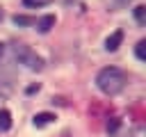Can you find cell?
I'll return each instance as SVG.
<instances>
[{
  "label": "cell",
  "instance_id": "6da1fadb",
  "mask_svg": "<svg viewBox=\"0 0 146 137\" xmlns=\"http://www.w3.org/2000/svg\"><path fill=\"white\" fill-rule=\"evenodd\" d=\"M125 82H128V75H125V71H121L119 66H105V68H100L98 75H96V87H98L105 96H116L119 91H123Z\"/></svg>",
  "mask_w": 146,
  "mask_h": 137
},
{
  "label": "cell",
  "instance_id": "7a4b0ae2",
  "mask_svg": "<svg viewBox=\"0 0 146 137\" xmlns=\"http://www.w3.org/2000/svg\"><path fill=\"white\" fill-rule=\"evenodd\" d=\"M11 53H14V57L18 59V64H25V66L32 68V71H41V68H43V59H41L32 48H27L25 43H14V46H11Z\"/></svg>",
  "mask_w": 146,
  "mask_h": 137
},
{
  "label": "cell",
  "instance_id": "3957f363",
  "mask_svg": "<svg viewBox=\"0 0 146 137\" xmlns=\"http://www.w3.org/2000/svg\"><path fill=\"white\" fill-rule=\"evenodd\" d=\"M121 41H123V32H121V30H114V32L105 39V50H107V53H114V50L121 46Z\"/></svg>",
  "mask_w": 146,
  "mask_h": 137
},
{
  "label": "cell",
  "instance_id": "277c9868",
  "mask_svg": "<svg viewBox=\"0 0 146 137\" xmlns=\"http://www.w3.org/2000/svg\"><path fill=\"white\" fill-rule=\"evenodd\" d=\"M34 25L39 27V32H43V34H46V32H50V30L55 27V16H52V14H48V16L39 18V21L34 23Z\"/></svg>",
  "mask_w": 146,
  "mask_h": 137
},
{
  "label": "cell",
  "instance_id": "5b68a950",
  "mask_svg": "<svg viewBox=\"0 0 146 137\" xmlns=\"http://www.w3.org/2000/svg\"><path fill=\"white\" fill-rule=\"evenodd\" d=\"M55 121V114L52 112H39L36 116H34V126L36 128H43V126H48V123H52Z\"/></svg>",
  "mask_w": 146,
  "mask_h": 137
},
{
  "label": "cell",
  "instance_id": "8992f818",
  "mask_svg": "<svg viewBox=\"0 0 146 137\" xmlns=\"http://www.w3.org/2000/svg\"><path fill=\"white\" fill-rule=\"evenodd\" d=\"M11 128V114L9 110H0V132H7Z\"/></svg>",
  "mask_w": 146,
  "mask_h": 137
},
{
  "label": "cell",
  "instance_id": "52a82bcc",
  "mask_svg": "<svg viewBox=\"0 0 146 137\" xmlns=\"http://www.w3.org/2000/svg\"><path fill=\"white\" fill-rule=\"evenodd\" d=\"M14 23L25 27V25H34V23H36V18H34V16H25V14H16V16H14Z\"/></svg>",
  "mask_w": 146,
  "mask_h": 137
},
{
  "label": "cell",
  "instance_id": "ba28073f",
  "mask_svg": "<svg viewBox=\"0 0 146 137\" xmlns=\"http://www.w3.org/2000/svg\"><path fill=\"white\" fill-rule=\"evenodd\" d=\"M135 18H137L139 25L146 23V7H144V5H137V7H135Z\"/></svg>",
  "mask_w": 146,
  "mask_h": 137
},
{
  "label": "cell",
  "instance_id": "9c48e42d",
  "mask_svg": "<svg viewBox=\"0 0 146 137\" xmlns=\"http://www.w3.org/2000/svg\"><path fill=\"white\" fill-rule=\"evenodd\" d=\"M52 0H23V5L25 7H32V9H39V7H46V5H50Z\"/></svg>",
  "mask_w": 146,
  "mask_h": 137
},
{
  "label": "cell",
  "instance_id": "30bf717a",
  "mask_svg": "<svg viewBox=\"0 0 146 137\" xmlns=\"http://www.w3.org/2000/svg\"><path fill=\"white\" fill-rule=\"evenodd\" d=\"M144 48H146V41H144V39H141V41H137V46H135L137 59H146V53H144Z\"/></svg>",
  "mask_w": 146,
  "mask_h": 137
},
{
  "label": "cell",
  "instance_id": "8fae6325",
  "mask_svg": "<svg viewBox=\"0 0 146 137\" xmlns=\"http://www.w3.org/2000/svg\"><path fill=\"white\" fill-rule=\"evenodd\" d=\"M119 126H121V121H119V119L107 121V132H116V130H119Z\"/></svg>",
  "mask_w": 146,
  "mask_h": 137
},
{
  "label": "cell",
  "instance_id": "7c38bea8",
  "mask_svg": "<svg viewBox=\"0 0 146 137\" xmlns=\"http://www.w3.org/2000/svg\"><path fill=\"white\" fill-rule=\"evenodd\" d=\"M34 91H39V84H30L27 87V94H34Z\"/></svg>",
  "mask_w": 146,
  "mask_h": 137
},
{
  "label": "cell",
  "instance_id": "4fadbf2b",
  "mask_svg": "<svg viewBox=\"0 0 146 137\" xmlns=\"http://www.w3.org/2000/svg\"><path fill=\"white\" fill-rule=\"evenodd\" d=\"M2 53H5V46H2V43H0V57H2Z\"/></svg>",
  "mask_w": 146,
  "mask_h": 137
}]
</instances>
